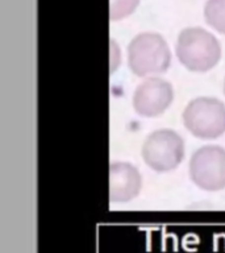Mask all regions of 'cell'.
I'll list each match as a JSON object with an SVG mask.
<instances>
[{
	"mask_svg": "<svg viewBox=\"0 0 225 253\" xmlns=\"http://www.w3.org/2000/svg\"><path fill=\"white\" fill-rule=\"evenodd\" d=\"M175 53L186 69L205 73L216 66L221 58L219 40L203 28H186L178 36Z\"/></svg>",
	"mask_w": 225,
	"mask_h": 253,
	"instance_id": "cell-1",
	"label": "cell"
},
{
	"mask_svg": "<svg viewBox=\"0 0 225 253\" xmlns=\"http://www.w3.org/2000/svg\"><path fill=\"white\" fill-rule=\"evenodd\" d=\"M171 62L170 47L158 33L145 32L136 36L128 46V65L137 77L165 73Z\"/></svg>",
	"mask_w": 225,
	"mask_h": 253,
	"instance_id": "cell-2",
	"label": "cell"
},
{
	"mask_svg": "<svg viewBox=\"0 0 225 253\" xmlns=\"http://www.w3.org/2000/svg\"><path fill=\"white\" fill-rule=\"evenodd\" d=\"M183 124L197 138L220 137L225 133V104L209 96L193 99L183 111Z\"/></svg>",
	"mask_w": 225,
	"mask_h": 253,
	"instance_id": "cell-3",
	"label": "cell"
},
{
	"mask_svg": "<svg viewBox=\"0 0 225 253\" xmlns=\"http://www.w3.org/2000/svg\"><path fill=\"white\" fill-rule=\"evenodd\" d=\"M186 146L181 134L173 129H158L150 133L142 145V158L150 169L167 173L185 158Z\"/></svg>",
	"mask_w": 225,
	"mask_h": 253,
	"instance_id": "cell-4",
	"label": "cell"
},
{
	"mask_svg": "<svg viewBox=\"0 0 225 253\" xmlns=\"http://www.w3.org/2000/svg\"><path fill=\"white\" fill-rule=\"evenodd\" d=\"M189 177L197 187L205 191H219L225 187V149L205 145L197 149L189 160Z\"/></svg>",
	"mask_w": 225,
	"mask_h": 253,
	"instance_id": "cell-5",
	"label": "cell"
},
{
	"mask_svg": "<svg viewBox=\"0 0 225 253\" xmlns=\"http://www.w3.org/2000/svg\"><path fill=\"white\" fill-rule=\"evenodd\" d=\"M174 99L173 86L158 77L145 79L133 94V107L144 118H155L163 114Z\"/></svg>",
	"mask_w": 225,
	"mask_h": 253,
	"instance_id": "cell-6",
	"label": "cell"
},
{
	"mask_svg": "<svg viewBox=\"0 0 225 253\" xmlns=\"http://www.w3.org/2000/svg\"><path fill=\"white\" fill-rule=\"evenodd\" d=\"M142 177L129 162H113L110 166V201L124 203L132 201L141 191Z\"/></svg>",
	"mask_w": 225,
	"mask_h": 253,
	"instance_id": "cell-7",
	"label": "cell"
},
{
	"mask_svg": "<svg viewBox=\"0 0 225 253\" xmlns=\"http://www.w3.org/2000/svg\"><path fill=\"white\" fill-rule=\"evenodd\" d=\"M204 17L209 27L225 35V0H207Z\"/></svg>",
	"mask_w": 225,
	"mask_h": 253,
	"instance_id": "cell-8",
	"label": "cell"
},
{
	"mask_svg": "<svg viewBox=\"0 0 225 253\" xmlns=\"http://www.w3.org/2000/svg\"><path fill=\"white\" fill-rule=\"evenodd\" d=\"M140 0H110L111 21H118L132 15L138 7Z\"/></svg>",
	"mask_w": 225,
	"mask_h": 253,
	"instance_id": "cell-9",
	"label": "cell"
},
{
	"mask_svg": "<svg viewBox=\"0 0 225 253\" xmlns=\"http://www.w3.org/2000/svg\"><path fill=\"white\" fill-rule=\"evenodd\" d=\"M224 94H225V79H224Z\"/></svg>",
	"mask_w": 225,
	"mask_h": 253,
	"instance_id": "cell-10",
	"label": "cell"
}]
</instances>
